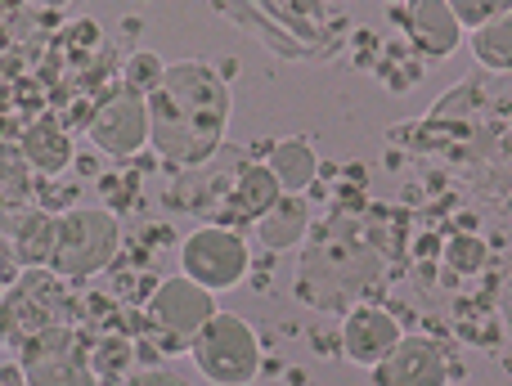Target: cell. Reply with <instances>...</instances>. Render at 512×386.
<instances>
[{
  "instance_id": "ac0fdd59",
  "label": "cell",
  "mask_w": 512,
  "mask_h": 386,
  "mask_svg": "<svg viewBox=\"0 0 512 386\" xmlns=\"http://www.w3.org/2000/svg\"><path fill=\"white\" fill-rule=\"evenodd\" d=\"M472 54L486 72H512V9L472 27Z\"/></svg>"
},
{
  "instance_id": "5bb4252c",
  "label": "cell",
  "mask_w": 512,
  "mask_h": 386,
  "mask_svg": "<svg viewBox=\"0 0 512 386\" xmlns=\"http://www.w3.org/2000/svg\"><path fill=\"white\" fill-rule=\"evenodd\" d=\"M54 243H59V216H50V211L23 207L5 216V252L18 265H50Z\"/></svg>"
},
{
  "instance_id": "5b68a950",
  "label": "cell",
  "mask_w": 512,
  "mask_h": 386,
  "mask_svg": "<svg viewBox=\"0 0 512 386\" xmlns=\"http://www.w3.org/2000/svg\"><path fill=\"white\" fill-rule=\"evenodd\" d=\"M212 315H216V292L203 288L198 279H189L185 270L176 279H162L144 301V319L158 328L171 351H189L194 337L212 324Z\"/></svg>"
},
{
  "instance_id": "7a4b0ae2",
  "label": "cell",
  "mask_w": 512,
  "mask_h": 386,
  "mask_svg": "<svg viewBox=\"0 0 512 386\" xmlns=\"http://www.w3.org/2000/svg\"><path fill=\"white\" fill-rule=\"evenodd\" d=\"M382 274H387L382 247L351 216H333L301 247L297 301H306L319 315H333V310L346 315L351 306L369 301V292L382 283Z\"/></svg>"
},
{
  "instance_id": "ffe728a7",
  "label": "cell",
  "mask_w": 512,
  "mask_h": 386,
  "mask_svg": "<svg viewBox=\"0 0 512 386\" xmlns=\"http://www.w3.org/2000/svg\"><path fill=\"white\" fill-rule=\"evenodd\" d=\"M32 162L23 158V149H5V211H23L32 202Z\"/></svg>"
},
{
  "instance_id": "8fae6325",
  "label": "cell",
  "mask_w": 512,
  "mask_h": 386,
  "mask_svg": "<svg viewBox=\"0 0 512 386\" xmlns=\"http://www.w3.org/2000/svg\"><path fill=\"white\" fill-rule=\"evenodd\" d=\"M450 378V360L432 337H400L396 351L373 369L378 386H436Z\"/></svg>"
},
{
  "instance_id": "7c38bea8",
  "label": "cell",
  "mask_w": 512,
  "mask_h": 386,
  "mask_svg": "<svg viewBox=\"0 0 512 386\" xmlns=\"http://www.w3.org/2000/svg\"><path fill=\"white\" fill-rule=\"evenodd\" d=\"M279 198H283V185L270 171V162H243V167L234 171L230 189L221 193V202H216L212 211H221V216L234 220V225H256Z\"/></svg>"
},
{
  "instance_id": "8992f818",
  "label": "cell",
  "mask_w": 512,
  "mask_h": 386,
  "mask_svg": "<svg viewBox=\"0 0 512 386\" xmlns=\"http://www.w3.org/2000/svg\"><path fill=\"white\" fill-rule=\"evenodd\" d=\"M180 270L212 292H230L248 279L252 247L234 225H203L180 243Z\"/></svg>"
},
{
  "instance_id": "2e32d148",
  "label": "cell",
  "mask_w": 512,
  "mask_h": 386,
  "mask_svg": "<svg viewBox=\"0 0 512 386\" xmlns=\"http://www.w3.org/2000/svg\"><path fill=\"white\" fill-rule=\"evenodd\" d=\"M310 234V207L306 193H283L261 220H256V238H261L270 252H288V247H301Z\"/></svg>"
},
{
  "instance_id": "3957f363",
  "label": "cell",
  "mask_w": 512,
  "mask_h": 386,
  "mask_svg": "<svg viewBox=\"0 0 512 386\" xmlns=\"http://www.w3.org/2000/svg\"><path fill=\"white\" fill-rule=\"evenodd\" d=\"M122 247V225L113 211L104 207H72L59 211V243H54V270L63 279H95L99 270H108Z\"/></svg>"
},
{
  "instance_id": "6da1fadb",
  "label": "cell",
  "mask_w": 512,
  "mask_h": 386,
  "mask_svg": "<svg viewBox=\"0 0 512 386\" xmlns=\"http://www.w3.org/2000/svg\"><path fill=\"white\" fill-rule=\"evenodd\" d=\"M153 117V149L171 162V167H203L216 149H221L225 131L234 117L230 81L212 68V63H171L167 77L149 95Z\"/></svg>"
},
{
  "instance_id": "9a60e30c",
  "label": "cell",
  "mask_w": 512,
  "mask_h": 386,
  "mask_svg": "<svg viewBox=\"0 0 512 386\" xmlns=\"http://www.w3.org/2000/svg\"><path fill=\"white\" fill-rule=\"evenodd\" d=\"M18 149H23V158L36 167V176H63L72 162V135L63 131L59 117L41 113L32 117V122L23 126V135H18Z\"/></svg>"
},
{
  "instance_id": "e0dca14e",
  "label": "cell",
  "mask_w": 512,
  "mask_h": 386,
  "mask_svg": "<svg viewBox=\"0 0 512 386\" xmlns=\"http://www.w3.org/2000/svg\"><path fill=\"white\" fill-rule=\"evenodd\" d=\"M265 162L279 176L283 193H306L319 180V153L310 140H274L265 149Z\"/></svg>"
},
{
  "instance_id": "52a82bcc",
  "label": "cell",
  "mask_w": 512,
  "mask_h": 386,
  "mask_svg": "<svg viewBox=\"0 0 512 386\" xmlns=\"http://www.w3.org/2000/svg\"><path fill=\"white\" fill-rule=\"evenodd\" d=\"M68 315V297H63V274L45 270V265H27V274H18L5 288V337H32L41 328L63 324Z\"/></svg>"
},
{
  "instance_id": "9c48e42d",
  "label": "cell",
  "mask_w": 512,
  "mask_h": 386,
  "mask_svg": "<svg viewBox=\"0 0 512 386\" xmlns=\"http://www.w3.org/2000/svg\"><path fill=\"white\" fill-rule=\"evenodd\" d=\"M23 378L32 386H77L95 378V369L86 364V351H77V337L63 324H54L27 337Z\"/></svg>"
},
{
  "instance_id": "ba28073f",
  "label": "cell",
  "mask_w": 512,
  "mask_h": 386,
  "mask_svg": "<svg viewBox=\"0 0 512 386\" xmlns=\"http://www.w3.org/2000/svg\"><path fill=\"white\" fill-rule=\"evenodd\" d=\"M86 135L99 153L108 158H135L144 144H153V117H149V95L122 86L95 108L86 122Z\"/></svg>"
},
{
  "instance_id": "7402d4cb",
  "label": "cell",
  "mask_w": 512,
  "mask_h": 386,
  "mask_svg": "<svg viewBox=\"0 0 512 386\" xmlns=\"http://www.w3.org/2000/svg\"><path fill=\"white\" fill-rule=\"evenodd\" d=\"M481 261H486V247L477 243V238H454L450 243V265L454 270H481Z\"/></svg>"
},
{
  "instance_id": "277c9868",
  "label": "cell",
  "mask_w": 512,
  "mask_h": 386,
  "mask_svg": "<svg viewBox=\"0 0 512 386\" xmlns=\"http://www.w3.org/2000/svg\"><path fill=\"white\" fill-rule=\"evenodd\" d=\"M198 373L216 386H243L261 373V337L243 315H225L216 310L212 324L194 337L189 346Z\"/></svg>"
},
{
  "instance_id": "4fadbf2b",
  "label": "cell",
  "mask_w": 512,
  "mask_h": 386,
  "mask_svg": "<svg viewBox=\"0 0 512 386\" xmlns=\"http://www.w3.org/2000/svg\"><path fill=\"white\" fill-rule=\"evenodd\" d=\"M400 23H405V36L427 59H450L463 45V18L454 14L450 0H409Z\"/></svg>"
},
{
  "instance_id": "30bf717a",
  "label": "cell",
  "mask_w": 512,
  "mask_h": 386,
  "mask_svg": "<svg viewBox=\"0 0 512 386\" xmlns=\"http://www.w3.org/2000/svg\"><path fill=\"white\" fill-rule=\"evenodd\" d=\"M400 337L405 333H400L396 315L382 310V306H373V301L351 306L346 310V319H342V355L351 364H360V369H369V373L378 369L391 351H396Z\"/></svg>"
},
{
  "instance_id": "44dd1931",
  "label": "cell",
  "mask_w": 512,
  "mask_h": 386,
  "mask_svg": "<svg viewBox=\"0 0 512 386\" xmlns=\"http://www.w3.org/2000/svg\"><path fill=\"white\" fill-rule=\"evenodd\" d=\"M450 5H454V14L463 18V27H481V23H490V18L508 14L512 0H450Z\"/></svg>"
},
{
  "instance_id": "d6986e66",
  "label": "cell",
  "mask_w": 512,
  "mask_h": 386,
  "mask_svg": "<svg viewBox=\"0 0 512 386\" xmlns=\"http://www.w3.org/2000/svg\"><path fill=\"white\" fill-rule=\"evenodd\" d=\"M167 68H171V63L162 59V54H153V50H135L131 59L122 63V86L140 90V95H153V90H158V81L167 77Z\"/></svg>"
}]
</instances>
